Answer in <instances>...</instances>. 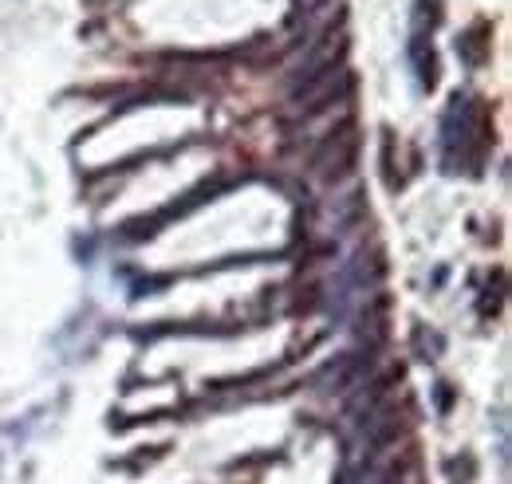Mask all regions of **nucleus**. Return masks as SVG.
I'll use <instances>...</instances> for the list:
<instances>
[{
	"label": "nucleus",
	"mask_w": 512,
	"mask_h": 484,
	"mask_svg": "<svg viewBox=\"0 0 512 484\" xmlns=\"http://www.w3.org/2000/svg\"><path fill=\"white\" fill-rule=\"evenodd\" d=\"M351 166H355V126L343 122L339 130H331V134L323 138L320 150L312 154V170H316L320 178H327V182H335V178H343Z\"/></svg>",
	"instance_id": "f257e3e1"
}]
</instances>
